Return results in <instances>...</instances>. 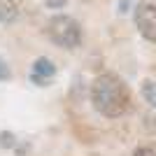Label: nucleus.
<instances>
[{"instance_id": "f257e3e1", "label": "nucleus", "mask_w": 156, "mask_h": 156, "mask_svg": "<svg viewBox=\"0 0 156 156\" xmlns=\"http://www.w3.org/2000/svg\"><path fill=\"white\" fill-rule=\"evenodd\" d=\"M91 103L105 119H119L130 105V91L114 72H103L91 84Z\"/></svg>"}, {"instance_id": "f03ea898", "label": "nucleus", "mask_w": 156, "mask_h": 156, "mask_svg": "<svg viewBox=\"0 0 156 156\" xmlns=\"http://www.w3.org/2000/svg\"><path fill=\"white\" fill-rule=\"evenodd\" d=\"M47 35L54 44L63 47V49H75V47L82 44V28L72 16H51L49 23H47Z\"/></svg>"}, {"instance_id": "7ed1b4c3", "label": "nucleus", "mask_w": 156, "mask_h": 156, "mask_svg": "<svg viewBox=\"0 0 156 156\" xmlns=\"http://www.w3.org/2000/svg\"><path fill=\"white\" fill-rule=\"evenodd\" d=\"M133 19H135V28L140 30V35L156 44V5L154 2H140L133 12Z\"/></svg>"}, {"instance_id": "20e7f679", "label": "nucleus", "mask_w": 156, "mask_h": 156, "mask_svg": "<svg viewBox=\"0 0 156 156\" xmlns=\"http://www.w3.org/2000/svg\"><path fill=\"white\" fill-rule=\"evenodd\" d=\"M54 75H56V65H54L49 58H44V56H40L30 68V82L35 86H49V82L54 79Z\"/></svg>"}, {"instance_id": "39448f33", "label": "nucleus", "mask_w": 156, "mask_h": 156, "mask_svg": "<svg viewBox=\"0 0 156 156\" xmlns=\"http://www.w3.org/2000/svg\"><path fill=\"white\" fill-rule=\"evenodd\" d=\"M19 19V5L14 0H0V23H14Z\"/></svg>"}, {"instance_id": "423d86ee", "label": "nucleus", "mask_w": 156, "mask_h": 156, "mask_svg": "<svg viewBox=\"0 0 156 156\" xmlns=\"http://www.w3.org/2000/svg\"><path fill=\"white\" fill-rule=\"evenodd\" d=\"M140 93H142V98L147 100V105L156 107V82L154 79H144L142 84H140Z\"/></svg>"}, {"instance_id": "0eeeda50", "label": "nucleus", "mask_w": 156, "mask_h": 156, "mask_svg": "<svg viewBox=\"0 0 156 156\" xmlns=\"http://www.w3.org/2000/svg\"><path fill=\"white\" fill-rule=\"evenodd\" d=\"M16 144H19V140H16L14 133H9V130H2V133H0V147H5V149H16Z\"/></svg>"}, {"instance_id": "6e6552de", "label": "nucleus", "mask_w": 156, "mask_h": 156, "mask_svg": "<svg viewBox=\"0 0 156 156\" xmlns=\"http://www.w3.org/2000/svg\"><path fill=\"white\" fill-rule=\"evenodd\" d=\"M133 156H156V151L151 149V147H137Z\"/></svg>"}, {"instance_id": "1a4fd4ad", "label": "nucleus", "mask_w": 156, "mask_h": 156, "mask_svg": "<svg viewBox=\"0 0 156 156\" xmlns=\"http://www.w3.org/2000/svg\"><path fill=\"white\" fill-rule=\"evenodd\" d=\"M9 77H12L9 68L5 65V61H0V79H9Z\"/></svg>"}, {"instance_id": "9d476101", "label": "nucleus", "mask_w": 156, "mask_h": 156, "mask_svg": "<svg viewBox=\"0 0 156 156\" xmlns=\"http://www.w3.org/2000/svg\"><path fill=\"white\" fill-rule=\"evenodd\" d=\"M130 2H133V0H121V2H119V12L126 14V12H128V7H130Z\"/></svg>"}, {"instance_id": "9b49d317", "label": "nucleus", "mask_w": 156, "mask_h": 156, "mask_svg": "<svg viewBox=\"0 0 156 156\" xmlns=\"http://www.w3.org/2000/svg\"><path fill=\"white\" fill-rule=\"evenodd\" d=\"M47 5H49V7H54V5L61 7V5H65V0H47Z\"/></svg>"}]
</instances>
